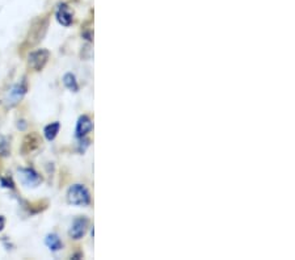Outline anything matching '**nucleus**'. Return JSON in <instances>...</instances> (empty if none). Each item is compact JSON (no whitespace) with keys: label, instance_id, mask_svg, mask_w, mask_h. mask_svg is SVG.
Returning a JSON list of instances; mask_svg holds the SVG:
<instances>
[{"label":"nucleus","instance_id":"9","mask_svg":"<svg viewBox=\"0 0 295 260\" xmlns=\"http://www.w3.org/2000/svg\"><path fill=\"white\" fill-rule=\"evenodd\" d=\"M59 129H61V124H59V122H51V124H49L44 130V134L45 137H46V139H48V141L55 139V137H57L58 133H59Z\"/></svg>","mask_w":295,"mask_h":260},{"label":"nucleus","instance_id":"5","mask_svg":"<svg viewBox=\"0 0 295 260\" xmlns=\"http://www.w3.org/2000/svg\"><path fill=\"white\" fill-rule=\"evenodd\" d=\"M88 218H85V217L75 218L71 227L68 230V235L71 236L72 239H82L87 233V230H88Z\"/></svg>","mask_w":295,"mask_h":260},{"label":"nucleus","instance_id":"6","mask_svg":"<svg viewBox=\"0 0 295 260\" xmlns=\"http://www.w3.org/2000/svg\"><path fill=\"white\" fill-rule=\"evenodd\" d=\"M55 17H57L58 23L63 25V27H70L72 24V14L70 8H68L67 4H61L57 10V14H55Z\"/></svg>","mask_w":295,"mask_h":260},{"label":"nucleus","instance_id":"10","mask_svg":"<svg viewBox=\"0 0 295 260\" xmlns=\"http://www.w3.org/2000/svg\"><path fill=\"white\" fill-rule=\"evenodd\" d=\"M63 84H65L66 88H68L70 91L78 92V90H79L78 80H76L75 75L71 74V72H67V74L63 76Z\"/></svg>","mask_w":295,"mask_h":260},{"label":"nucleus","instance_id":"7","mask_svg":"<svg viewBox=\"0 0 295 260\" xmlns=\"http://www.w3.org/2000/svg\"><path fill=\"white\" fill-rule=\"evenodd\" d=\"M92 128H93V124H92L91 118L88 116H82L76 122V135L79 138H83L91 132Z\"/></svg>","mask_w":295,"mask_h":260},{"label":"nucleus","instance_id":"3","mask_svg":"<svg viewBox=\"0 0 295 260\" xmlns=\"http://www.w3.org/2000/svg\"><path fill=\"white\" fill-rule=\"evenodd\" d=\"M50 57V53L46 49H38V50L32 51L28 57V64L33 68L34 71H41L46 66Z\"/></svg>","mask_w":295,"mask_h":260},{"label":"nucleus","instance_id":"11","mask_svg":"<svg viewBox=\"0 0 295 260\" xmlns=\"http://www.w3.org/2000/svg\"><path fill=\"white\" fill-rule=\"evenodd\" d=\"M10 154V143L6 139L0 141V156H7Z\"/></svg>","mask_w":295,"mask_h":260},{"label":"nucleus","instance_id":"4","mask_svg":"<svg viewBox=\"0 0 295 260\" xmlns=\"http://www.w3.org/2000/svg\"><path fill=\"white\" fill-rule=\"evenodd\" d=\"M27 83H25L24 80L15 84L14 87L8 91L7 96H6V104L10 105V107H14V105L19 104V102H20L21 99L24 98V95L27 94Z\"/></svg>","mask_w":295,"mask_h":260},{"label":"nucleus","instance_id":"1","mask_svg":"<svg viewBox=\"0 0 295 260\" xmlns=\"http://www.w3.org/2000/svg\"><path fill=\"white\" fill-rule=\"evenodd\" d=\"M68 204L75 206H85L91 203L88 189L82 184H74L67 191Z\"/></svg>","mask_w":295,"mask_h":260},{"label":"nucleus","instance_id":"12","mask_svg":"<svg viewBox=\"0 0 295 260\" xmlns=\"http://www.w3.org/2000/svg\"><path fill=\"white\" fill-rule=\"evenodd\" d=\"M2 184H3V187H6V188H14V183L11 182H6V179H2Z\"/></svg>","mask_w":295,"mask_h":260},{"label":"nucleus","instance_id":"8","mask_svg":"<svg viewBox=\"0 0 295 260\" xmlns=\"http://www.w3.org/2000/svg\"><path fill=\"white\" fill-rule=\"evenodd\" d=\"M45 243L46 246L50 248L51 251H59L63 247V243H62L61 238L57 235V234H49L45 239Z\"/></svg>","mask_w":295,"mask_h":260},{"label":"nucleus","instance_id":"13","mask_svg":"<svg viewBox=\"0 0 295 260\" xmlns=\"http://www.w3.org/2000/svg\"><path fill=\"white\" fill-rule=\"evenodd\" d=\"M4 226H6V218L3 216H0V231L4 229Z\"/></svg>","mask_w":295,"mask_h":260},{"label":"nucleus","instance_id":"2","mask_svg":"<svg viewBox=\"0 0 295 260\" xmlns=\"http://www.w3.org/2000/svg\"><path fill=\"white\" fill-rule=\"evenodd\" d=\"M17 176L21 184L28 188H36L42 183L41 175L33 168H20L17 171Z\"/></svg>","mask_w":295,"mask_h":260}]
</instances>
